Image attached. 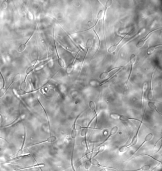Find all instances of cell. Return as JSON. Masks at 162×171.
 Listing matches in <instances>:
<instances>
[{
    "label": "cell",
    "mask_w": 162,
    "mask_h": 171,
    "mask_svg": "<svg viewBox=\"0 0 162 171\" xmlns=\"http://www.w3.org/2000/svg\"><path fill=\"white\" fill-rule=\"evenodd\" d=\"M88 160L89 161L91 164L93 165V166L105 168L109 169L117 170V169L115 167L102 165V164H100L99 162L96 160L94 158L89 159Z\"/></svg>",
    "instance_id": "obj_14"
},
{
    "label": "cell",
    "mask_w": 162,
    "mask_h": 171,
    "mask_svg": "<svg viewBox=\"0 0 162 171\" xmlns=\"http://www.w3.org/2000/svg\"><path fill=\"white\" fill-rule=\"evenodd\" d=\"M21 77V74L20 73H17L16 74H15L13 76V79H12L11 81V83L9 86L10 87L12 85H13L14 83L18 82L19 81Z\"/></svg>",
    "instance_id": "obj_26"
},
{
    "label": "cell",
    "mask_w": 162,
    "mask_h": 171,
    "mask_svg": "<svg viewBox=\"0 0 162 171\" xmlns=\"http://www.w3.org/2000/svg\"><path fill=\"white\" fill-rule=\"evenodd\" d=\"M119 130V128L117 126H115L112 128L111 131H110L109 135L107 137V138L104 140V141L102 143H100L97 146V147H99L100 145L102 144H104V143L106 142L110 138H111V137L114 136L117 133Z\"/></svg>",
    "instance_id": "obj_16"
},
{
    "label": "cell",
    "mask_w": 162,
    "mask_h": 171,
    "mask_svg": "<svg viewBox=\"0 0 162 171\" xmlns=\"http://www.w3.org/2000/svg\"><path fill=\"white\" fill-rule=\"evenodd\" d=\"M99 146V147L96 153L95 154L94 156L92 158H95L100 153H102L103 152V151H105L106 147V146L105 145H104V144H102Z\"/></svg>",
    "instance_id": "obj_28"
},
{
    "label": "cell",
    "mask_w": 162,
    "mask_h": 171,
    "mask_svg": "<svg viewBox=\"0 0 162 171\" xmlns=\"http://www.w3.org/2000/svg\"><path fill=\"white\" fill-rule=\"evenodd\" d=\"M124 66H120L114 67L110 69L108 71L103 72L101 73V74L99 76V78L100 80H104L108 77L110 73L112 71H115V70L119 68H124Z\"/></svg>",
    "instance_id": "obj_15"
},
{
    "label": "cell",
    "mask_w": 162,
    "mask_h": 171,
    "mask_svg": "<svg viewBox=\"0 0 162 171\" xmlns=\"http://www.w3.org/2000/svg\"><path fill=\"white\" fill-rule=\"evenodd\" d=\"M113 3V1L112 0H108L106 3L104 10V13L102 18V27L103 35L105 39V19L106 17V14L107 11L108 9L111 7Z\"/></svg>",
    "instance_id": "obj_9"
},
{
    "label": "cell",
    "mask_w": 162,
    "mask_h": 171,
    "mask_svg": "<svg viewBox=\"0 0 162 171\" xmlns=\"http://www.w3.org/2000/svg\"><path fill=\"white\" fill-rule=\"evenodd\" d=\"M7 91L5 88H2L1 87L0 88V98L3 96Z\"/></svg>",
    "instance_id": "obj_32"
},
{
    "label": "cell",
    "mask_w": 162,
    "mask_h": 171,
    "mask_svg": "<svg viewBox=\"0 0 162 171\" xmlns=\"http://www.w3.org/2000/svg\"><path fill=\"white\" fill-rule=\"evenodd\" d=\"M129 148L128 147L127 145L122 146L119 149L118 151L121 153H123L126 152L128 149Z\"/></svg>",
    "instance_id": "obj_31"
},
{
    "label": "cell",
    "mask_w": 162,
    "mask_h": 171,
    "mask_svg": "<svg viewBox=\"0 0 162 171\" xmlns=\"http://www.w3.org/2000/svg\"><path fill=\"white\" fill-rule=\"evenodd\" d=\"M146 108H145L144 112L142 119L141 121L140 122V123L137 128L135 135L133 137L132 140H131L130 143L129 144L127 145L128 148H130L132 146L136 145L137 144V142H138V135L139 133L140 130V128H141L142 125L143 124V122L144 118L145 112H146Z\"/></svg>",
    "instance_id": "obj_4"
},
{
    "label": "cell",
    "mask_w": 162,
    "mask_h": 171,
    "mask_svg": "<svg viewBox=\"0 0 162 171\" xmlns=\"http://www.w3.org/2000/svg\"><path fill=\"white\" fill-rule=\"evenodd\" d=\"M141 155L149 157L152 158V159H153L156 161H157V162H159V163L161 164V161H160V160H158L156 158H154L152 156H151V155H149L148 154H140V155H139L138 156H141Z\"/></svg>",
    "instance_id": "obj_33"
},
{
    "label": "cell",
    "mask_w": 162,
    "mask_h": 171,
    "mask_svg": "<svg viewBox=\"0 0 162 171\" xmlns=\"http://www.w3.org/2000/svg\"><path fill=\"white\" fill-rule=\"evenodd\" d=\"M123 68H121L117 69V71H115L114 73H113L112 75H110L109 76H108V77L106 79H104L102 81L99 83V86H103L104 85L108 83L109 81L112 80V79L114 78L115 76L118 74V73H120L122 71V69Z\"/></svg>",
    "instance_id": "obj_12"
},
{
    "label": "cell",
    "mask_w": 162,
    "mask_h": 171,
    "mask_svg": "<svg viewBox=\"0 0 162 171\" xmlns=\"http://www.w3.org/2000/svg\"><path fill=\"white\" fill-rule=\"evenodd\" d=\"M161 29V27H159V28L153 29L149 32L144 37L137 42L136 45V48H140L143 47L153 34Z\"/></svg>",
    "instance_id": "obj_3"
},
{
    "label": "cell",
    "mask_w": 162,
    "mask_h": 171,
    "mask_svg": "<svg viewBox=\"0 0 162 171\" xmlns=\"http://www.w3.org/2000/svg\"><path fill=\"white\" fill-rule=\"evenodd\" d=\"M110 116L113 120H119L122 122L134 121L140 122L141 121L138 118L130 117L115 112L111 113L110 114Z\"/></svg>",
    "instance_id": "obj_2"
},
{
    "label": "cell",
    "mask_w": 162,
    "mask_h": 171,
    "mask_svg": "<svg viewBox=\"0 0 162 171\" xmlns=\"http://www.w3.org/2000/svg\"><path fill=\"white\" fill-rule=\"evenodd\" d=\"M148 105L149 107L153 110L156 112L159 115L161 116V113L159 110L157 106L155 105V104L152 102V101H149L148 103Z\"/></svg>",
    "instance_id": "obj_25"
},
{
    "label": "cell",
    "mask_w": 162,
    "mask_h": 171,
    "mask_svg": "<svg viewBox=\"0 0 162 171\" xmlns=\"http://www.w3.org/2000/svg\"><path fill=\"white\" fill-rule=\"evenodd\" d=\"M83 112H82L79 114L77 117H76L74 121V123L73 125V129L71 131V137L73 139V143L72 148V150L71 157V165L73 171H75L74 163V157L75 151V139L77 133V130L76 129V122L78 120V118L80 116L81 114L83 113Z\"/></svg>",
    "instance_id": "obj_1"
},
{
    "label": "cell",
    "mask_w": 162,
    "mask_h": 171,
    "mask_svg": "<svg viewBox=\"0 0 162 171\" xmlns=\"http://www.w3.org/2000/svg\"><path fill=\"white\" fill-rule=\"evenodd\" d=\"M93 31L94 33L97 36V40H98V47H97V50L96 51L95 53L94 54V55L98 51V50H99V48H100V46L101 42H100V39L99 36L98 35V34L95 31V30L94 29L93 30Z\"/></svg>",
    "instance_id": "obj_29"
},
{
    "label": "cell",
    "mask_w": 162,
    "mask_h": 171,
    "mask_svg": "<svg viewBox=\"0 0 162 171\" xmlns=\"http://www.w3.org/2000/svg\"><path fill=\"white\" fill-rule=\"evenodd\" d=\"M34 32L33 31L31 35L30 36L28 39L27 40L26 42L24 43L21 44L19 46L17 49L18 52L19 53H22L26 50L27 44H28V43L30 40L31 39L32 37L34 34Z\"/></svg>",
    "instance_id": "obj_21"
},
{
    "label": "cell",
    "mask_w": 162,
    "mask_h": 171,
    "mask_svg": "<svg viewBox=\"0 0 162 171\" xmlns=\"http://www.w3.org/2000/svg\"><path fill=\"white\" fill-rule=\"evenodd\" d=\"M136 55L134 54H132L131 55L130 58V69L129 75H128L127 80L125 82V86H127L128 83L130 81L131 75L133 71L134 67L136 60Z\"/></svg>",
    "instance_id": "obj_6"
},
{
    "label": "cell",
    "mask_w": 162,
    "mask_h": 171,
    "mask_svg": "<svg viewBox=\"0 0 162 171\" xmlns=\"http://www.w3.org/2000/svg\"><path fill=\"white\" fill-rule=\"evenodd\" d=\"M103 13L104 11L103 10H101L100 11H99L98 12V13L97 14L96 21L95 23L93 26L92 27H90V28H89L86 30H83V31H81V32H78L77 33L86 32L87 31H88V30H91V29H92L94 28V27H95L97 25V24L98 23L99 20H101L102 19Z\"/></svg>",
    "instance_id": "obj_18"
},
{
    "label": "cell",
    "mask_w": 162,
    "mask_h": 171,
    "mask_svg": "<svg viewBox=\"0 0 162 171\" xmlns=\"http://www.w3.org/2000/svg\"><path fill=\"white\" fill-rule=\"evenodd\" d=\"M155 70H153L151 74L149 89L147 95V99L149 101H152L154 97V80Z\"/></svg>",
    "instance_id": "obj_7"
},
{
    "label": "cell",
    "mask_w": 162,
    "mask_h": 171,
    "mask_svg": "<svg viewBox=\"0 0 162 171\" xmlns=\"http://www.w3.org/2000/svg\"><path fill=\"white\" fill-rule=\"evenodd\" d=\"M54 29V28L53 35V40L56 55L57 57L58 63L59 66L61 67V68H65L66 66V63L65 61H64V60L62 59V58H61L60 56L58 51L57 48L55 39Z\"/></svg>",
    "instance_id": "obj_10"
},
{
    "label": "cell",
    "mask_w": 162,
    "mask_h": 171,
    "mask_svg": "<svg viewBox=\"0 0 162 171\" xmlns=\"http://www.w3.org/2000/svg\"><path fill=\"white\" fill-rule=\"evenodd\" d=\"M38 102L39 103V105H40V106H41L44 112V113L45 114L46 117V118H47V121L49 131L50 135V136H51V126H50V120L49 117V116H48V114L47 113V112L46 110L44 108V106H43L42 104V103H41V102L40 101V100L38 99Z\"/></svg>",
    "instance_id": "obj_24"
},
{
    "label": "cell",
    "mask_w": 162,
    "mask_h": 171,
    "mask_svg": "<svg viewBox=\"0 0 162 171\" xmlns=\"http://www.w3.org/2000/svg\"><path fill=\"white\" fill-rule=\"evenodd\" d=\"M126 35H125V36L122 37L120 39V40H119L117 43L113 45L110 47L108 49V52L112 54L114 52L117 50L118 47L119 45H120L121 43L122 42V41L124 39V38L126 37Z\"/></svg>",
    "instance_id": "obj_19"
},
{
    "label": "cell",
    "mask_w": 162,
    "mask_h": 171,
    "mask_svg": "<svg viewBox=\"0 0 162 171\" xmlns=\"http://www.w3.org/2000/svg\"><path fill=\"white\" fill-rule=\"evenodd\" d=\"M91 164L90 163L89 161L88 160L86 162L85 164V169L87 170H89V169L91 166Z\"/></svg>",
    "instance_id": "obj_34"
},
{
    "label": "cell",
    "mask_w": 162,
    "mask_h": 171,
    "mask_svg": "<svg viewBox=\"0 0 162 171\" xmlns=\"http://www.w3.org/2000/svg\"><path fill=\"white\" fill-rule=\"evenodd\" d=\"M47 84V83H45L43 85H42V86L41 87L38 88H37V89H35L34 90H33L29 91H26V90H22L21 89L18 90H15V91H16V94H17V95L20 96H22L24 95H26V94H31L36 92L37 91L39 90H40L41 88L42 87H44Z\"/></svg>",
    "instance_id": "obj_13"
},
{
    "label": "cell",
    "mask_w": 162,
    "mask_h": 171,
    "mask_svg": "<svg viewBox=\"0 0 162 171\" xmlns=\"http://www.w3.org/2000/svg\"><path fill=\"white\" fill-rule=\"evenodd\" d=\"M80 50L78 51L75 56L72 62L67 67L66 69V72L67 74H70L73 72L75 67V63L76 62V58L78 56V54Z\"/></svg>",
    "instance_id": "obj_17"
},
{
    "label": "cell",
    "mask_w": 162,
    "mask_h": 171,
    "mask_svg": "<svg viewBox=\"0 0 162 171\" xmlns=\"http://www.w3.org/2000/svg\"><path fill=\"white\" fill-rule=\"evenodd\" d=\"M45 164L44 163H38L36 164L24 168V169H29L31 168H35L38 167H44L45 166Z\"/></svg>",
    "instance_id": "obj_30"
},
{
    "label": "cell",
    "mask_w": 162,
    "mask_h": 171,
    "mask_svg": "<svg viewBox=\"0 0 162 171\" xmlns=\"http://www.w3.org/2000/svg\"><path fill=\"white\" fill-rule=\"evenodd\" d=\"M151 168V166L150 165L148 164H146L145 165L143 166L142 167L140 168L132 170L133 171H148L150 170Z\"/></svg>",
    "instance_id": "obj_27"
},
{
    "label": "cell",
    "mask_w": 162,
    "mask_h": 171,
    "mask_svg": "<svg viewBox=\"0 0 162 171\" xmlns=\"http://www.w3.org/2000/svg\"><path fill=\"white\" fill-rule=\"evenodd\" d=\"M161 47V44H159L151 46L149 47L147 50V54L148 56H150L155 52L157 49Z\"/></svg>",
    "instance_id": "obj_22"
},
{
    "label": "cell",
    "mask_w": 162,
    "mask_h": 171,
    "mask_svg": "<svg viewBox=\"0 0 162 171\" xmlns=\"http://www.w3.org/2000/svg\"><path fill=\"white\" fill-rule=\"evenodd\" d=\"M89 105L90 109L93 111L95 114V116L96 117V123L95 126V127L97 123L98 118V114L96 110L95 104L93 101L91 100L89 102Z\"/></svg>",
    "instance_id": "obj_23"
},
{
    "label": "cell",
    "mask_w": 162,
    "mask_h": 171,
    "mask_svg": "<svg viewBox=\"0 0 162 171\" xmlns=\"http://www.w3.org/2000/svg\"><path fill=\"white\" fill-rule=\"evenodd\" d=\"M57 138L55 136H50L49 137L46 139L43 140L40 142H38L36 143H34L32 145H30L28 147H30V146H32L36 145H40L42 144V143H53L55 142L57 140Z\"/></svg>",
    "instance_id": "obj_20"
},
{
    "label": "cell",
    "mask_w": 162,
    "mask_h": 171,
    "mask_svg": "<svg viewBox=\"0 0 162 171\" xmlns=\"http://www.w3.org/2000/svg\"><path fill=\"white\" fill-rule=\"evenodd\" d=\"M148 85V82L147 81L144 82L143 85L141 97H140V106L142 108H143L144 102H145L147 95Z\"/></svg>",
    "instance_id": "obj_8"
},
{
    "label": "cell",
    "mask_w": 162,
    "mask_h": 171,
    "mask_svg": "<svg viewBox=\"0 0 162 171\" xmlns=\"http://www.w3.org/2000/svg\"><path fill=\"white\" fill-rule=\"evenodd\" d=\"M153 134L152 133H149L147 134V135L145 136L144 140L143 142L141 143V144H140V146H139V147L137 148L136 150L134 151L133 154L131 155V156L130 158L133 156L134 154H135L138 151L139 149L145 144L146 143L150 141L153 138Z\"/></svg>",
    "instance_id": "obj_11"
},
{
    "label": "cell",
    "mask_w": 162,
    "mask_h": 171,
    "mask_svg": "<svg viewBox=\"0 0 162 171\" xmlns=\"http://www.w3.org/2000/svg\"><path fill=\"white\" fill-rule=\"evenodd\" d=\"M145 31L146 29L144 28L140 29L138 32L134 34L133 35L131 36L130 38H128L124 42V44L122 45L120 48L130 44V43L132 42L134 40H135L139 38V37H140V36L145 32Z\"/></svg>",
    "instance_id": "obj_5"
}]
</instances>
